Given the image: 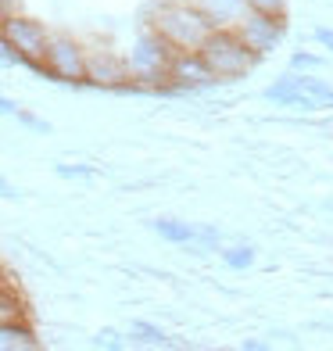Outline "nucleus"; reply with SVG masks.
Instances as JSON below:
<instances>
[{"instance_id": "1", "label": "nucleus", "mask_w": 333, "mask_h": 351, "mask_svg": "<svg viewBox=\"0 0 333 351\" xmlns=\"http://www.w3.org/2000/svg\"><path fill=\"white\" fill-rule=\"evenodd\" d=\"M144 25H151L172 51H197L201 40L215 29L190 0H151Z\"/></svg>"}, {"instance_id": "2", "label": "nucleus", "mask_w": 333, "mask_h": 351, "mask_svg": "<svg viewBox=\"0 0 333 351\" xmlns=\"http://www.w3.org/2000/svg\"><path fill=\"white\" fill-rule=\"evenodd\" d=\"M172 47L154 33L151 25H144L136 33L133 47L125 51V69H130L133 93H172L169 86V65H172Z\"/></svg>"}, {"instance_id": "3", "label": "nucleus", "mask_w": 333, "mask_h": 351, "mask_svg": "<svg viewBox=\"0 0 333 351\" xmlns=\"http://www.w3.org/2000/svg\"><path fill=\"white\" fill-rule=\"evenodd\" d=\"M197 54L204 58V65L212 69V75L219 83H236V79L251 75L262 65V58L241 40V33H236L233 25H215L212 33L201 40Z\"/></svg>"}, {"instance_id": "4", "label": "nucleus", "mask_w": 333, "mask_h": 351, "mask_svg": "<svg viewBox=\"0 0 333 351\" xmlns=\"http://www.w3.org/2000/svg\"><path fill=\"white\" fill-rule=\"evenodd\" d=\"M83 69H86V43L65 33V29H51L40 61V75L51 79V83L83 86Z\"/></svg>"}, {"instance_id": "5", "label": "nucleus", "mask_w": 333, "mask_h": 351, "mask_svg": "<svg viewBox=\"0 0 333 351\" xmlns=\"http://www.w3.org/2000/svg\"><path fill=\"white\" fill-rule=\"evenodd\" d=\"M83 86L93 90H111V93H133L125 54L108 43H86V69H83Z\"/></svg>"}, {"instance_id": "6", "label": "nucleus", "mask_w": 333, "mask_h": 351, "mask_svg": "<svg viewBox=\"0 0 333 351\" xmlns=\"http://www.w3.org/2000/svg\"><path fill=\"white\" fill-rule=\"evenodd\" d=\"M0 33L8 36V43L18 51L22 65L29 72L40 75V61H43V47H47V36H51V29H47L40 19L33 14H22V11H11L0 19Z\"/></svg>"}, {"instance_id": "7", "label": "nucleus", "mask_w": 333, "mask_h": 351, "mask_svg": "<svg viewBox=\"0 0 333 351\" xmlns=\"http://www.w3.org/2000/svg\"><path fill=\"white\" fill-rule=\"evenodd\" d=\"M241 40L255 51L262 61L276 54L287 40V14H262V11H244V19L233 25Z\"/></svg>"}, {"instance_id": "8", "label": "nucleus", "mask_w": 333, "mask_h": 351, "mask_svg": "<svg viewBox=\"0 0 333 351\" xmlns=\"http://www.w3.org/2000/svg\"><path fill=\"white\" fill-rule=\"evenodd\" d=\"M169 86L172 93H201L219 86V79L212 75V69L204 65V58L197 51H176L169 65Z\"/></svg>"}, {"instance_id": "9", "label": "nucleus", "mask_w": 333, "mask_h": 351, "mask_svg": "<svg viewBox=\"0 0 333 351\" xmlns=\"http://www.w3.org/2000/svg\"><path fill=\"white\" fill-rule=\"evenodd\" d=\"M262 97L269 101V104H276V108H294V111H319V104H315L305 90H297V83H294V75L287 72V75H280L276 83H269L265 90H262Z\"/></svg>"}, {"instance_id": "10", "label": "nucleus", "mask_w": 333, "mask_h": 351, "mask_svg": "<svg viewBox=\"0 0 333 351\" xmlns=\"http://www.w3.org/2000/svg\"><path fill=\"white\" fill-rule=\"evenodd\" d=\"M40 348V337L29 315H14V319H4L0 323V351H36Z\"/></svg>"}, {"instance_id": "11", "label": "nucleus", "mask_w": 333, "mask_h": 351, "mask_svg": "<svg viewBox=\"0 0 333 351\" xmlns=\"http://www.w3.org/2000/svg\"><path fill=\"white\" fill-rule=\"evenodd\" d=\"M190 4H194L212 25H236L247 11L244 0H190Z\"/></svg>"}, {"instance_id": "12", "label": "nucleus", "mask_w": 333, "mask_h": 351, "mask_svg": "<svg viewBox=\"0 0 333 351\" xmlns=\"http://www.w3.org/2000/svg\"><path fill=\"white\" fill-rule=\"evenodd\" d=\"M151 230L169 244H194L197 241V226H190V222H183V219H172V215L151 219Z\"/></svg>"}, {"instance_id": "13", "label": "nucleus", "mask_w": 333, "mask_h": 351, "mask_svg": "<svg viewBox=\"0 0 333 351\" xmlns=\"http://www.w3.org/2000/svg\"><path fill=\"white\" fill-rule=\"evenodd\" d=\"M297 90H305L308 97L319 104V111H333V86L326 83V79H315L312 72H291Z\"/></svg>"}, {"instance_id": "14", "label": "nucleus", "mask_w": 333, "mask_h": 351, "mask_svg": "<svg viewBox=\"0 0 333 351\" xmlns=\"http://www.w3.org/2000/svg\"><path fill=\"white\" fill-rule=\"evenodd\" d=\"M219 251H222V262L230 269H236V273H244V269H251L258 262V251L251 244H233V247H219Z\"/></svg>"}, {"instance_id": "15", "label": "nucleus", "mask_w": 333, "mask_h": 351, "mask_svg": "<svg viewBox=\"0 0 333 351\" xmlns=\"http://www.w3.org/2000/svg\"><path fill=\"white\" fill-rule=\"evenodd\" d=\"M130 337H133L136 344H154V348L169 344V333L158 326V323H147V319H136V323L130 326Z\"/></svg>"}, {"instance_id": "16", "label": "nucleus", "mask_w": 333, "mask_h": 351, "mask_svg": "<svg viewBox=\"0 0 333 351\" xmlns=\"http://www.w3.org/2000/svg\"><path fill=\"white\" fill-rule=\"evenodd\" d=\"M14 315H29V308H25V298L18 287H8V291H0V323Z\"/></svg>"}, {"instance_id": "17", "label": "nucleus", "mask_w": 333, "mask_h": 351, "mask_svg": "<svg viewBox=\"0 0 333 351\" xmlns=\"http://www.w3.org/2000/svg\"><path fill=\"white\" fill-rule=\"evenodd\" d=\"M14 119H18L25 130H33V133H43V136H51V133H54V125H51V122L40 119V115H33V111H25V108L14 111Z\"/></svg>"}, {"instance_id": "18", "label": "nucleus", "mask_w": 333, "mask_h": 351, "mask_svg": "<svg viewBox=\"0 0 333 351\" xmlns=\"http://www.w3.org/2000/svg\"><path fill=\"white\" fill-rule=\"evenodd\" d=\"M323 69V58L312 54V51H294L291 54V72H315Z\"/></svg>"}, {"instance_id": "19", "label": "nucleus", "mask_w": 333, "mask_h": 351, "mask_svg": "<svg viewBox=\"0 0 333 351\" xmlns=\"http://www.w3.org/2000/svg\"><path fill=\"white\" fill-rule=\"evenodd\" d=\"M247 11H262V14H287L291 0H244Z\"/></svg>"}, {"instance_id": "20", "label": "nucleus", "mask_w": 333, "mask_h": 351, "mask_svg": "<svg viewBox=\"0 0 333 351\" xmlns=\"http://www.w3.org/2000/svg\"><path fill=\"white\" fill-rule=\"evenodd\" d=\"M54 172L61 180H93V176H97L93 165H54Z\"/></svg>"}, {"instance_id": "21", "label": "nucleus", "mask_w": 333, "mask_h": 351, "mask_svg": "<svg viewBox=\"0 0 333 351\" xmlns=\"http://www.w3.org/2000/svg\"><path fill=\"white\" fill-rule=\"evenodd\" d=\"M194 244H201V247H212V251H215V247L222 244V233H219L215 226H197V241H194Z\"/></svg>"}, {"instance_id": "22", "label": "nucleus", "mask_w": 333, "mask_h": 351, "mask_svg": "<svg viewBox=\"0 0 333 351\" xmlns=\"http://www.w3.org/2000/svg\"><path fill=\"white\" fill-rule=\"evenodd\" d=\"M0 65H22V58H18V51L8 43V36L0 33Z\"/></svg>"}, {"instance_id": "23", "label": "nucleus", "mask_w": 333, "mask_h": 351, "mask_svg": "<svg viewBox=\"0 0 333 351\" xmlns=\"http://www.w3.org/2000/svg\"><path fill=\"white\" fill-rule=\"evenodd\" d=\"M312 36H315V43H319L323 51H330V54H333V29H326V25H315V33H312Z\"/></svg>"}, {"instance_id": "24", "label": "nucleus", "mask_w": 333, "mask_h": 351, "mask_svg": "<svg viewBox=\"0 0 333 351\" xmlns=\"http://www.w3.org/2000/svg\"><path fill=\"white\" fill-rule=\"evenodd\" d=\"M14 111H18V101H11V97H4V93H0V115L14 119Z\"/></svg>"}, {"instance_id": "25", "label": "nucleus", "mask_w": 333, "mask_h": 351, "mask_svg": "<svg viewBox=\"0 0 333 351\" xmlns=\"http://www.w3.org/2000/svg\"><path fill=\"white\" fill-rule=\"evenodd\" d=\"M97 344H101V348H119L122 341H115V333L104 330V333H97Z\"/></svg>"}, {"instance_id": "26", "label": "nucleus", "mask_w": 333, "mask_h": 351, "mask_svg": "<svg viewBox=\"0 0 333 351\" xmlns=\"http://www.w3.org/2000/svg\"><path fill=\"white\" fill-rule=\"evenodd\" d=\"M0 194H4V197H11V201H14V197H18V190H14V186H11V183L4 180V176H0Z\"/></svg>"}, {"instance_id": "27", "label": "nucleus", "mask_w": 333, "mask_h": 351, "mask_svg": "<svg viewBox=\"0 0 333 351\" xmlns=\"http://www.w3.org/2000/svg\"><path fill=\"white\" fill-rule=\"evenodd\" d=\"M11 11H18V0H0V19L11 14Z\"/></svg>"}, {"instance_id": "28", "label": "nucleus", "mask_w": 333, "mask_h": 351, "mask_svg": "<svg viewBox=\"0 0 333 351\" xmlns=\"http://www.w3.org/2000/svg\"><path fill=\"white\" fill-rule=\"evenodd\" d=\"M8 287H14V280H11V273L4 265H0V291H8Z\"/></svg>"}, {"instance_id": "29", "label": "nucleus", "mask_w": 333, "mask_h": 351, "mask_svg": "<svg viewBox=\"0 0 333 351\" xmlns=\"http://www.w3.org/2000/svg\"><path fill=\"white\" fill-rule=\"evenodd\" d=\"M241 348H244V351H262V348H265V344H262V341H244V344H241Z\"/></svg>"}]
</instances>
